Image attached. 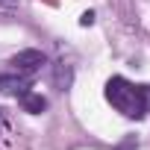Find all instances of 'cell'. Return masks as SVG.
<instances>
[{"label": "cell", "instance_id": "1", "mask_svg": "<svg viewBox=\"0 0 150 150\" xmlns=\"http://www.w3.org/2000/svg\"><path fill=\"white\" fill-rule=\"evenodd\" d=\"M106 100L124 115V118H132V121H141L150 109V88L147 86H135L124 77H112L106 83Z\"/></svg>", "mask_w": 150, "mask_h": 150}, {"label": "cell", "instance_id": "2", "mask_svg": "<svg viewBox=\"0 0 150 150\" xmlns=\"http://www.w3.org/2000/svg\"><path fill=\"white\" fill-rule=\"evenodd\" d=\"M44 65V53L41 50H21V53H15L12 59H9V68L15 71V74H35L38 68Z\"/></svg>", "mask_w": 150, "mask_h": 150}, {"label": "cell", "instance_id": "3", "mask_svg": "<svg viewBox=\"0 0 150 150\" xmlns=\"http://www.w3.org/2000/svg\"><path fill=\"white\" fill-rule=\"evenodd\" d=\"M18 100H21V109L30 112V115H41V112L47 109V97L38 94V91H21Z\"/></svg>", "mask_w": 150, "mask_h": 150}, {"label": "cell", "instance_id": "4", "mask_svg": "<svg viewBox=\"0 0 150 150\" xmlns=\"http://www.w3.org/2000/svg\"><path fill=\"white\" fill-rule=\"evenodd\" d=\"M30 88V77L27 74H12V77H0V91L3 94H21Z\"/></svg>", "mask_w": 150, "mask_h": 150}, {"label": "cell", "instance_id": "5", "mask_svg": "<svg viewBox=\"0 0 150 150\" xmlns=\"http://www.w3.org/2000/svg\"><path fill=\"white\" fill-rule=\"evenodd\" d=\"M53 80H56V86H59L62 91L71 86V68H68L65 62H59V65H56V71H53Z\"/></svg>", "mask_w": 150, "mask_h": 150}, {"label": "cell", "instance_id": "6", "mask_svg": "<svg viewBox=\"0 0 150 150\" xmlns=\"http://www.w3.org/2000/svg\"><path fill=\"white\" fill-rule=\"evenodd\" d=\"M80 24H83V27H91V24H94V12H91V9L83 12V15H80Z\"/></svg>", "mask_w": 150, "mask_h": 150}, {"label": "cell", "instance_id": "7", "mask_svg": "<svg viewBox=\"0 0 150 150\" xmlns=\"http://www.w3.org/2000/svg\"><path fill=\"white\" fill-rule=\"evenodd\" d=\"M18 0H0V9H15Z\"/></svg>", "mask_w": 150, "mask_h": 150}, {"label": "cell", "instance_id": "8", "mask_svg": "<svg viewBox=\"0 0 150 150\" xmlns=\"http://www.w3.org/2000/svg\"><path fill=\"white\" fill-rule=\"evenodd\" d=\"M0 129H3V112H0Z\"/></svg>", "mask_w": 150, "mask_h": 150}]
</instances>
